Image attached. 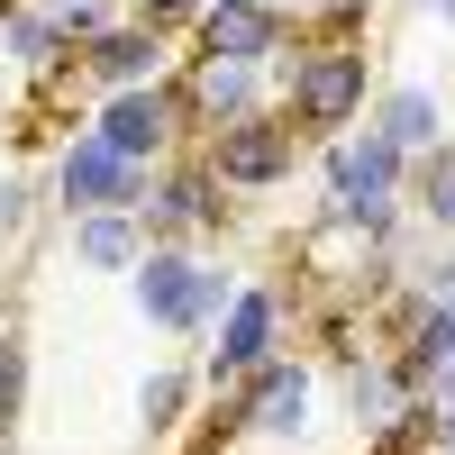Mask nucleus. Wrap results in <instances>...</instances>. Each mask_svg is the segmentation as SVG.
<instances>
[{
  "label": "nucleus",
  "instance_id": "1",
  "mask_svg": "<svg viewBox=\"0 0 455 455\" xmlns=\"http://www.w3.org/2000/svg\"><path fill=\"white\" fill-rule=\"evenodd\" d=\"M364 100H373V55H364V36H310V28H300L291 55L274 64V109H283L310 146H328L337 128H355Z\"/></svg>",
  "mask_w": 455,
  "mask_h": 455
},
{
  "label": "nucleus",
  "instance_id": "2",
  "mask_svg": "<svg viewBox=\"0 0 455 455\" xmlns=\"http://www.w3.org/2000/svg\"><path fill=\"white\" fill-rule=\"evenodd\" d=\"M319 173H328V228H347L364 246H401V192H410V156L383 137V128H337L319 146Z\"/></svg>",
  "mask_w": 455,
  "mask_h": 455
},
{
  "label": "nucleus",
  "instance_id": "3",
  "mask_svg": "<svg viewBox=\"0 0 455 455\" xmlns=\"http://www.w3.org/2000/svg\"><path fill=\"white\" fill-rule=\"evenodd\" d=\"M228 291H237V274H219L201 246H146V255L128 264L137 319L164 328V337H210L219 310H228Z\"/></svg>",
  "mask_w": 455,
  "mask_h": 455
},
{
  "label": "nucleus",
  "instance_id": "4",
  "mask_svg": "<svg viewBox=\"0 0 455 455\" xmlns=\"http://www.w3.org/2000/svg\"><path fill=\"white\" fill-rule=\"evenodd\" d=\"M300 156H310V137L283 109H255V119H228L201 137V164L219 173V192H283Z\"/></svg>",
  "mask_w": 455,
  "mask_h": 455
},
{
  "label": "nucleus",
  "instance_id": "5",
  "mask_svg": "<svg viewBox=\"0 0 455 455\" xmlns=\"http://www.w3.org/2000/svg\"><path fill=\"white\" fill-rule=\"evenodd\" d=\"M137 219H146V246H201V237L228 228V192H219V173L201 164V146H192V156H164L156 173H146Z\"/></svg>",
  "mask_w": 455,
  "mask_h": 455
},
{
  "label": "nucleus",
  "instance_id": "6",
  "mask_svg": "<svg viewBox=\"0 0 455 455\" xmlns=\"http://www.w3.org/2000/svg\"><path fill=\"white\" fill-rule=\"evenodd\" d=\"M92 137H109V146H119V156H137V164H164V156H182V137H192V109H182L173 73H156V83L100 92Z\"/></svg>",
  "mask_w": 455,
  "mask_h": 455
},
{
  "label": "nucleus",
  "instance_id": "7",
  "mask_svg": "<svg viewBox=\"0 0 455 455\" xmlns=\"http://www.w3.org/2000/svg\"><path fill=\"white\" fill-rule=\"evenodd\" d=\"M283 337H291V300L274 283H237L228 291V310L210 328V355H201V383H237V373H255L264 355H283Z\"/></svg>",
  "mask_w": 455,
  "mask_h": 455
},
{
  "label": "nucleus",
  "instance_id": "8",
  "mask_svg": "<svg viewBox=\"0 0 455 455\" xmlns=\"http://www.w3.org/2000/svg\"><path fill=\"white\" fill-rule=\"evenodd\" d=\"M146 173H156V164H137V156H119L109 137L73 128V137L55 146V210H64V219H83V210H137V201H146Z\"/></svg>",
  "mask_w": 455,
  "mask_h": 455
},
{
  "label": "nucleus",
  "instance_id": "9",
  "mask_svg": "<svg viewBox=\"0 0 455 455\" xmlns=\"http://www.w3.org/2000/svg\"><path fill=\"white\" fill-rule=\"evenodd\" d=\"M237 410H228V419H237L246 437H274V446H291V437H310V364L300 355H264L255 373H237Z\"/></svg>",
  "mask_w": 455,
  "mask_h": 455
},
{
  "label": "nucleus",
  "instance_id": "10",
  "mask_svg": "<svg viewBox=\"0 0 455 455\" xmlns=\"http://www.w3.org/2000/svg\"><path fill=\"white\" fill-rule=\"evenodd\" d=\"M173 92L192 109V137L228 128V119H255L274 109V64H219V55H182L173 64Z\"/></svg>",
  "mask_w": 455,
  "mask_h": 455
},
{
  "label": "nucleus",
  "instance_id": "11",
  "mask_svg": "<svg viewBox=\"0 0 455 455\" xmlns=\"http://www.w3.org/2000/svg\"><path fill=\"white\" fill-rule=\"evenodd\" d=\"M291 36H300V19H283V10H255V0H201L192 55H219V64H283Z\"/></svg>",
  "mask_w": 455,
  "mask_h": 455
},
{
  "label": "nucleus",
  "instance_id": "12",
  "mask_svg": "<svg viewBox=\"0 0 455 455\" xmlns=\"http://www.w3.org/2000/svg\"><path fill=\"white\" fill-rule=\"evenodd\" d=\"M73 73L100 92H128V83H156V73H173V36L146 28V19H109L83 55H73Z\"/></svg>",
  "mask_w": 455,
  "mask_h": 455
},
{
  "label": "nucleus",
  "instance_id": "13",
  "mask_svg": "<svg viewBox=\"0 0 455 455\" xmlns=\"http://www.w3.org/2000/svg\"><path fill=\"white\" fill-rule=\"evenodd\" d=\"M64 255L83 274H128L146 255V219L137 210H83V219H64Z\"/></svg>",
  "mask_w": 455,
  "mask_h": 455
},
{
  "label": "nucleus",
  "instance_id": "14",
  "mask_svg": "<svg viewBox=\"0 0 455 455\" xmlns=\"http://www.w3.org/2000/svg\"><path fill=\"white\" fill-rule=\"evenodd\" d=\"M373 128H383L401 156H419V146H437L446 137V100L428 92V83H392V92H373V109H364Z\"/></svg>",
  "mask_w": 455,
  "mask_h": 455
},
{
  "label": "nucleus",
  "instance_id": "15",
  "mask_svg": "<svg viewBox=\"0 0 455 455\" xmlns=\"http://www.w3.org/2000/svg\"><path fill=\"white\" fill-rule=\"evenodd\" d=\"M401 201L419 210V228L455 237V137H437V146H419V156H410V192H401Z\"/></svg>",
  "mask_w": 455,
  "mask_h": 455
},
{
  "label": "nucleus",
  "instance_id": "16",
  "mask_svg": "<svg viewBox=\"0 0 455 455\" xmlns=\"http://www.w3.org/2000/svg\"><path fill=\"white\" fill-rule=\"evenodd\" d=\"M0 46H10V64L19 73H36V83H46V73H64L73 64V46H64V28L36 10V0H19L10 19H0Z\"/></svg>",
  "mask_w": 455,
  "mask_h": 455
},
{
  "label": "nucleus",
  "instance_id": "17",
  "mask_svg": "<svg viewBox=\"0 0 455 455\" xmlns=\"http://www.w3.org/2000/svg\"><path fill=\"white\" fill-rule=\"evenodd\" d=\"M337 383H347V410H355V419H364V428H383V419H392V410L410 401V373H401L392 355H364V347L347 355V373H337Z\"/></svg>",
  "mask_w": 455,
  "mask_h": 455
},
{
  "label": "nucleus",
  "instance_id": "18",
  "mask_svg": "<svg viewBox=\"0 0 455 455\" xmlns=\"http://www.w3.org/2000/svg\"><path fill=\"white\" fill-rule=\"evenodd\" d=\"M192 401H201V373L192 364H156L137 383V419H146V437H173L182 419H192Z\"/></svg>",
  "mask_w": 455,
  "mask_h": 455
},
{
  "label": "nucleus",
  "instance_id": "19",
  "mask_svg": "<svg viewBox=\"0 0 455 455\" xmlns=\"http://www.w3.org/2000/svg\"><path fill=\"white\" fill-rule=\"evenodd\" d=\"M19 410H28V328L19 310H0V437H10Z\"/></svg>",
  "mask_w": 455,
  "mask_h": 455
},
{
  "label": "nucleus",
  "instance_id": "20",
  "mask_svg": "<svg viewBox=\"0 0 455 455\" xmlns=\"http://www.w3.org/2000/svg\"><path fill=\"white\" fill-rule=\"evenodd\" d=\"M36 10H46V19L64 28V46H73V55H83V46H92V36H100L109 19H128V0H36Z\"/></svg>",
  "mask_w": 455,
  "mask_h": 455
},
{
  "label": "nucleus",
  "instance_id": "21",
  "mask_svg": "<svg viewBox=\"0 0 455 455\" xmlns=\"http://www.w3.org/2000/svg\"><path fill=\"white\" fill-rule=\"evenodd\" d=\"M300 19H310V36H355V28L373 19V0H310Z\"/></svg>",
  "mask_w": 455,
  "mask_h": 455
},
{
  "label": "nucleus",
  "instance_id": "22",
  "mask_svg": "<svg viewBox=\"0 0 455 455\" xmlns=\"http://www.w3.org/2000/svg\"><path fill=\"white\" fill-rule=\"evenodd\" d=\"M128 19H146V28H164V36H182L201 19V0H128Z\"/></svg>",
  "mask_w": 455,
  "mask_h": 455
},
{
  "label": "nucleus",
  "instance_id": "23",
  "mask_svg": "<svg viewBox=\"0 0 455 455\" xmlns=\"http://www.w3.org/2000/svg\"><path fill=\"white\" fill-rule=\"evenodd\" d=\"M28 210H36V192H28L19 173H0V237H19V228H28Z\"/></svg>",
  "mask_w": 455,
  "mask_h": 455
},
{
  "label": "nucleus",
  "instance_id": "24",
  "mask_svg": "<svg viewBox=\"0 0 455 455\" xmlns=\"http://www.w3.org/2000/svg\"><path fill=\"white\" fill-rule=\"evenodd\" d=\"M419 401H428L437 419H446V410H455V364H437V373H419Z\"/></svg>",
  "mask_w": 455,
  "mask_h": 455
},
{
  "label": "nucleus",
  "instance_id": "25",
  "mask_svg": "<svg viewBox=\"0 0 455 455\" xmlns=\"http://www.w3.org/2000/svg\"><path fill=\"white\" fill-rule=\"evenodd\" d=\"M437 455H455V410H446V419H437Z\"/></svg>",
  "mask_w": 455,
  "mask_h": 455
},
{
  "label": "nucleus",
  "instance_id": "26",
  "mask_svg": "<svg viewBox=\"0 0 455 455\" xmlns=\"http://www.w3.org/2000/svg\"><path fill=\"white\" fill-rule=\"evenodd\" d=\"M255 10H283V19H300V10H310V0H255Z\"/></svg>",
  "mask_w": 455,
  "mask_h": 455
},
{
  "label": "nucleus",
  "instance_id": "27",
  "mask_svg": "<svg viewBox=\"0 0 455 455\" xmlns=\"http://www.w3.org/2000/svg\"><path fill=\"white\" fill-rule=\"evenodd\" d=\"M437 19H446V28H455V0H446V10H437Z\"/></svg>",
  "mask_w": 455,
  "mask_h": 455
},
{
  "label": "nucleus",
  "instance_id": "28",
  "mask_svg": "<svg viewBox=\"0 0 455 455\" xmlns=\"http://www.w3.org/2000/svg\"><path fill=\"white\" fill-rule=\"evenodd\" d=\"M10 10H19V0H0V19H10Z\"/></svg>",
  "mask_w": 455,
  "mask_h": 455
},
{
  "label": "nucleus",
  "instance_id": "29",
  "mask_svg": "<svg viewBox=\"0 0 455 455\" xmlns=\"http://www.w3.org/2000/svg\"><path fill=\"white\" fill-rule=\"evenodd\" d=\"M419 10H446V0H419Z\"/></svg>",
  "mask_w": 455,
  "mask_h": 455
},
{
  "label": "nucleus",
  "instance_id": "30",
  "mask_svg": "<svg viewBox=\"0 0 455 455\" xmlns=\"http://www.w3.org/2000/svg\"><path fill=\"white\" fill-rule=\"evenodd\" d=\"M0 455H10V437H0Z\"/></svg>",
  "mask_w": 455,
  "mask_h": 455
}]
</instances>
